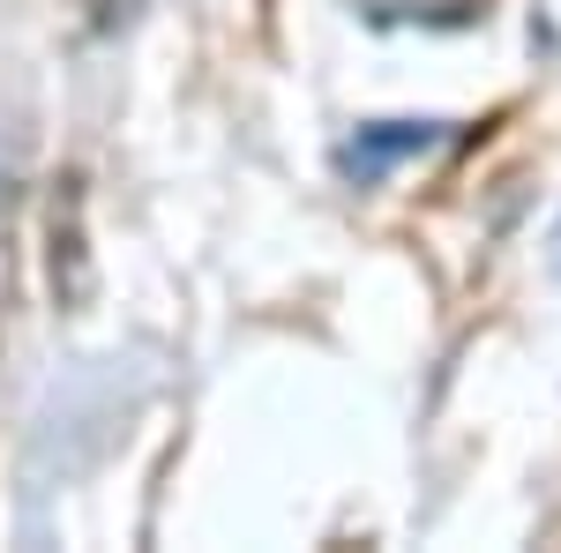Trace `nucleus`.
<instances>
[{"mask_svg": "<svg viewBox=\"0 0 561 553\" xmlns=\"http://www.w3.org/2000/svg\"><path fill=\"white\" fill-rule=\"evenodd\" d=\"M449 142V120H367L359 135H345V150H337V172H345L352 187H382L397 165H412V158H427Z\"/></svg>", "mask_w": 561, "mask_h": 553, "instance_id": "f257e3e1", "label": "nucleus"}, {"mask_svg": "<svg viewBox=\"0 0 561 553\" xmlns=\"http://www.w3.org/2000/svg\"><path fill=\"white\" fill-rule=\"evenodd\" d=\"M547 269L561 277V224H554V247H547Z\"/></svg>", "mask_w": 561, "mask_h": 553, "instance_id": "7ed1b4c3", "label": "nucleus"}, {"mask_svg": "<svg viewBox=\"0 0 561 553\" xmlns=\"http://www.w3.org/2000/svg\"><path fill=\"white\" fill-rule=\"evenodd\" d=\"M53 292L60 307H83L98 292V269H90V247H83V195L76 180H60V203H53Z\"/></svg>", "mask_w": 561, "mask_h": 553, "instance_id": "f03ea898", "label": "nucleus"}]
</instances>
